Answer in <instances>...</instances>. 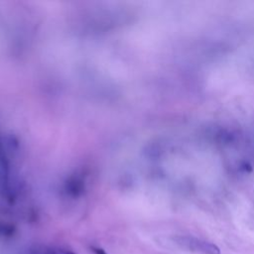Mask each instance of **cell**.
<instances>
[{
  "instance_id": "2",
  "label": "cell",
  "mask_w": 254,
  "mask_h": 254,
  "mask_svg": "<svg viewBox=\"0 0 254 254\" xmlns=\"http://www.w3.org/2000/svg\"><path fill=\"white\" fill-rule=\"evenodd\" d=\"M49 254H76L71 250L64 248H52L49 250Z\"/></svg>"
},
{
  "instance_id": "4",
  "label": "cell",
  "mask_w": 254,
  "mask_h": 254,
  "mask_svg": "<svg viewBox=\"0 0 254 254\" xmlns=\"http://www.w3.org/2000/svg\"><path fill=\"white\" fill-rule=\"evenodd\" d=\"M91 249H92V251H93L94 254H107V253L105 252V250L102 249V248H100V247H92Z\"/></svg>"
},
{
  "instance_id": "1",
  "label": "cell",
  "mask_w": 254,
  "mask_h": 254,
  "mask_svg": "<svg viewBox=\"0 0 254 254\" xmlns=\"http://www.w3.org/2000/svg\"><path fill=\"white\" fill-rule=\"evenodd\" d=\"M191 249L197 250L204 254H221L219 247L209 241H202V240H193L190 242Z\"/></svg>"
},
{
  "instance_id": "3",
  "label": "cell",
  "mask_w": 254,
  "mask_h": 254,
  "mask_svg": "<svg viewBox=\"0 0 254 254\" xmlns=\"http://www.w3.org/2000/svg\"><path fill=\"white\" fill-rule=\"evenodd\" d=\"M240 169L246 173H250L252 172V166L248 163V162H243L240 166Z\"/></svg>"
}]
</instances>
